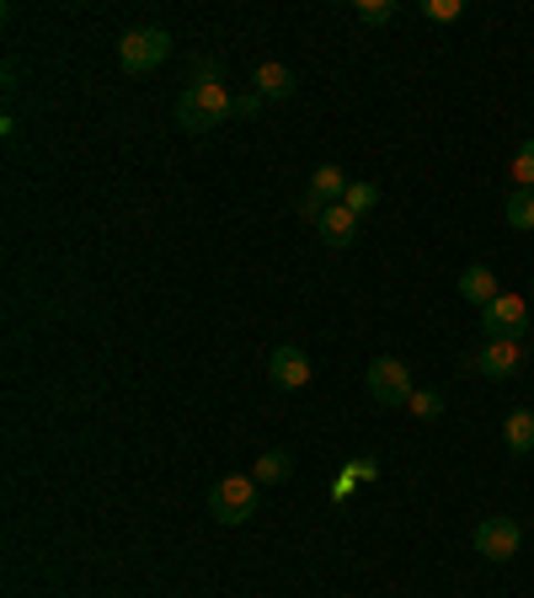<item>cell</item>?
<instances>
[{
	"label": "cell",
	"instance_id": "obj_1",
	"mask_svg": "<svg viewBox=\"0 0 534 598\" xmlns=\"http://www.w3.org/2000/svg\"><path fill=\"white\" fill-rule=\"evenodd\" d=\"M225 118H236V96L225 81H193V86L177 96V123L187 134H208Z\"/></svg>",
	"mask_w": 534,
	"mask_h": 598
},
{
	"label": "cell",
	"instance_id": "obj_2",
	"mask_svg": "<svg viewBox=\"0 0 534 598\" xmlns=\"http://www.w3.org/2000/svg\"><path fill=\"white\" fill-rule=\"evenodd\" d=\"M257 481L251 476H219L208 486V513H214V524H225V529H240L251 513H257Z\"/></svg>",
	"mask_w": 534,
	"mask_h": 598
},
{
	"label": "cell",
	"instance_id": "obj_3",
	"mask_svg": "<svg viewBox=\"0 0 534 598\" xmlns=\"http://www.w3.org/2000/svg\"><path fill=\"white\" fill-rule=\"evenodd\" d=\"M172 54V32L166 28H134L119 38V64L129 75H150L155 64H166Z\"/></svg>",
	"mask_w": 534,
	"mask_h": 598
},
{
	"label": "cell",
	"instance_id": "obj_4",
	"mask_svg": "<svg viewBox=\"0 0 534 598\" xmlns=\"http://www.w3.org/2000/svg\"><path fill=\"white\" fill-rule=\"evenodd\" d=\"M524 331H530V299L497 295L481 310V337L486 342H524Z\"/></svg>",
	"mask_w": 534,
	"mask_h": 598
},
{
	"label": "cell",
	"instance_id": "obj_5",
	"mask_svg": "<svg viewBox=\"0 0 534 598\" xmlns=\"http://www.w3.org/2000/svg\"><path fill=\"white\" fill-rule=\"evenodd\" d=\"M363 385H369V401H374V406H407L417 380L401 359H374L369 363V374H363Z\"/></svg>",
	"mask_w": 534,
	"mask_h": 598
},
{
	"label": "cell",
	"instance_id": "obj_6",
	"mask_svg": "<svg viewBox=\"0 0 534 598\" xmlns=\"http://www.w3.org/2000/svg\"><path fill=\"white\" fill-rule=\"evenodd\" d=\"M518 545H524V529L513 518H503V513L475 524V556H486V561H513Z\"/></svg>",
	"mask_w": 534,
	"mask_h": 598
},
{
	"label": "cell",
	"instance_id": "obj_7",
	"mask_svg": "<svg viewBox=\"0 0 534 598\" xmlns=\"http://www.w3.org/2000/svg\"><path fill=\"white\" fill-rule=\"evenodd\" d=\"M465 369L486 374V380H513L524 369V342H481L471 359H465Z\"/></svg>",
	"mask_w": 534,
	"mask_h": 598
},
{
	"label": "cell",
	"instance_id": "obj_8",
	"mask_svg": "<svg viewBox=\"0 0 534 598\" xmlns=\"http://www.w3.org/2000/svg\"><path fill=\"white\" fill-rule=\"evenodd\" d=\"M267 380H273L278 390H305L310 385V359H305V348L278 342V348L267 353Z\"/></svg>",
	"mask_w": 534,
	"mask_h": 598
},
{
	"label": "cell",
	"instance_id": "obj_9",
	"mask_svg": "<svg viewBox=\"0 0 534 598\" xmlns=\"http://www.w3.org/2000/svg\"><path fill=\"white\" fill-rule=\"evenodd\" d=\"M251 86H257L263 102H284V96H295V70L278 64V60H263L257 70H251Z\"/></svg>",
	"mask_w": 534,
	"mask_h": 598
},
{
	"label": "cell",
	"instance_id": "obj_10",
	"mask_svg": "<svg viewBox=\"0 0 534 598\" xmlns=\"http://www.w3.org/2000/svg\"><path fill=\"white\" fill-rule=\"evenodd\" d=\"M316 230H321V240H327L331 251H348V246L358 240V214L342 209V204H331V209L321 214V225H316Z\"/></svg>",
	"mask_w": 534,
	"mask_h": 598
},
{
	"label": "cell",
	"instance_id": "obj_11",
	"mask_svg": "<svg viewBox=\"0 0 534 598\" xmlns=\"http://www.w3.org/2000/svg\"><path fill=\"white\" fill-rule=\"evenodd\" d=\"M497 295H503V289H497V272H492V268L471 262V268L460 272V299H471V305H481V310H486V305H492Z\"/></svg>",
	"mask_w": 534,
	"mask_h": 598
},
{
	"label": "cell",
	"instance_id": "obj_12",
	"mask_svg": "<svg viewBox=\"0 0 534 598\" xmlns=\"http://www.w3.org/2000/svg\"><path fill=\"white\" fill-rule=\"evenodd\" d=\"M503 444L513 454H534V406H518L503 417Z\"/></svg>",
	"mask_w": 534,
	"mask_h": 598
},
{
	"label": "cell",
	"instance_id": "obj_13",
	"mask_svg": "<svg viewBox=\"0 0 534 598\" xmlns=\"http://www.w3.org/2000/svg\"><path fill=\"white\" fill-rule=\"evenodd\" d=\"M348 172H342V166H316V172H310V193H316V198H321V204H342V198H348Z\"/></svg>",
	"mask_w": 534,
	"mask_h": 598
},
{
	"label": "cell",
	"instance_id": "obj_14",
	"mask_svg": "<svg viewBox=\"0 0 534 598\" xmlns=\"http://www.w3.org/2000/svg\"><path fill=\"white\" fill-rule=\"evenodd\" d=\"M289 471H295L289 448H267L263 460L251 465V481H257V486H278V481H289Z\"/></svg>",
	"mask_w": 534,
	"mask_h": 598
},
{
	"label": "cell",
	"instance_id": "obj_15",
	"mask_svg": "<svg viewBox=\"0 0 534 598\" xmlns=\"http://www.w3.org/2000/svg\"><path fill=\"white\" fill-rule=\"evenodd\" d=\"M503 219L513 225V230H534V193H524V187H513L503 204Z\"/></svg>",
	"mask_w": 534,
	"mask_h": 598
},
{
	"label": "cell",
	"instance_id": "obj_16",
	"mask_svg": "<svg viewBox=\"0 0 534 598\" xmlns=\"http://www.w3.org/2000/svg\"><path fill=\"white\" fill-rule=\"evenodd\" d=\"M353 17H358V22H369V28H386V22L401 17V6H396V0H358Z\"/></svg>",
	"mask_w": 534,
	"mask_h": 598
},
{
	"label": "cell",
	"instance_id": "obj_17",
	"mask_svg": "<svg viewBox=\"0 0 534 598\" xmlns=\"http://www.w3.org/2000/svg\"><path fill=\"white\" fill-rule=\"evenodd\" d=\"M407 412H412V417H422V422H439V417H444V395H439V390H422V385H417L412 401H407Z\"/></svg>",
	"mask_w": 534,
	"mask_h": 598
},
{
	"label": "cell",
	"instance_id": "obj_18",
	"mask_svg": "<svg viewBox=\"0 0 534 598\" xmlns=\"http://www.w3.org/2000/svg\"><path fill=\"white\" fill-rule=\"evenodd\" d=\"M374 204H380V187H374V182H348V198H342V209H353L358 219H363V214L374 209Z\"/></svg>",
	"mask_w": 534,
	"mask_h": 598
},
{
	"label": "cell",
	"instance_id": "obj_19",
	"mask_svg": "<svg viewBox=\"0 0 534 598\" xmlns=\"http://www.w3.org/2000/svg\"><path fill=\"white\" fill-rule=\"evenodd\" d=\"M513 187L534 193V140H524V145H518V155H513Z\"/></svg>",
	"mask_w": 534,
	"mask_h": 598
},
{
	"label": "cell",
	"instance_id": "obj_20",
	"mask_svg": "<svg viewBox=\"0 0 534 598\" xmlns=\"http://www.w3.org/2000/svg\"><path fill=\"white\" fill-rule=\"evenodd\" d=\"M417 11H422L428 22H460V17H465V0H422Z\"/></svg>",
	"mask_w": 534,
	"mask_h": 598
},
{
	"label": "cell",
	"instance_id": "obj_21",
	"mask_svg": "<svg viewBox=\"0 0 534 598\" xmlns=\"http://www.w3.org/2000/svg\"><path fill=\"white\" fill-rule=\"evenodd\" d=\"M374 476H380V460H369V454H358L348 465V481H374Z\"/></svg>",
	"mask_w": 534,
	"mask_h": 598
},
{
	"label": "cell",
	"instance_id": "obj_22",
	"mask_svg": "<svg viewBox=\"0 0 534 598\" xmlns=\"http://www.w3.org/2000/svg\"><path fill=\"white\" fill-rule=\"evenodd\" d=\"M331 204H321V198H316V193H310V187H305V198H299V214H305V219H316V225H321V214H327Z\"/></svg>",
	"mask_w": 534,
	"mask_h": 598
},
{
	"label": "cell",
	"instance_id": "obj_23",
	"mask_svg": "<svg viewBox=\"0 0 534 598\" xmlns=\"http://www.w3.org/2000/svg\"><path fill=\"white\" fill-rule=\"evenodd\" d=\"M257 113H263V96H257V91L236 96V118H257Z\"/></svg>",
	"mask_w": 534,
	"mask_h": 598
},
{
	"label": "cell",
	"instance_id": "obj_24",
	"mask_svg": "<svg viewBox=\"0 0 534 598\" xmlns=\"http://www.w3.org/2000/svg\"><path fill=\"white\" fill-rule=\"evenodd\" d=\"M530 299H534V283H530Z\"/></svg>",
	"mask_w": 534,
	"mask_h": 598
}]
</instances>
